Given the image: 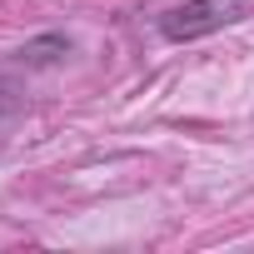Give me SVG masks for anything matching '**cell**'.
Instances as JSON below:
<instances>
[{"mask_svg":"<svg viewBox=\"0 0 254 254\" xmlns=\"http://www.w3.org/2000/svg\"><path fill=\"white\" fill-rule=\"evenodd\" d=\"M249 15H254V0H185V5L160 15V35L185 45V40H204L214 30H229Z\"/></svg>","mask_w":254,"mask_h":254,"instance_id":"1","label":"cell"},{"mask_svg":"<svg viewBox=\"0 0 254 254\" xmlns=\"http://www.w3.org/2000/svg\"><path fill=\"white\" fill-rule=\"evenodd\" d=\"M70 50H75V40H70V35H60V30H50V35L25 40V45L15 50V65H25V70H50V65H60Z\"/></svg>","mask_w":254,"mask_h":254,"instance_id":"2","label":"cell"},{"mask_svg":"<svg viewBox=\"0 0 254 254\" xmlns=\"http://www.w3.org/2000/svg\"><path fill=\"white\" fill-rule=\"evenodd\" d=\"M20 110V90L15 85H0V115H15Z\"/></svg>","mask_w":254,"mask_h":254,"instance_id":"3","label":"cell"}]
</instances>
